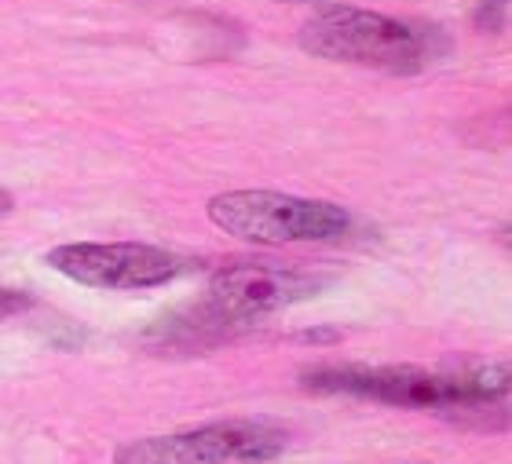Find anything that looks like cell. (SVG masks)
Returning a JSON list of instances; mask_svg holds the SVG:
<instances>
[{"label":"cell","mask_w":512,"mask_h":464,"mask_svg":"<svg viewBox=\"0 0 512 464\" xmlns=\"http://www.w3.org/2000/svg\"><path fill=\"white\" fill-rule=\"evenodd\" d=\"M326 278L300 271V267L275 264H235L216 271L209 282L205 311L216 322H256L264 315L286 311L322 293Z\"/></svg>","instance_id":"cell-6"},{"label":"cell","mask_w":512,"mask_h":464,"mask_svg":"<svg viewBox=\"0 0 512 464\" xmlns=\"http://www.w3.org/2000/svg\"><path fill=\"white\" fill-rule=\"evenodd\" d=\"M205 212L213 227L256 245L330 242L352 223L348 212L333 201L297 198L282 190H227V194H216Z\"/></svg>","instance_id":"cell-3"},{"label":"cell","mask_w":512,"mask_h":464,"mask_svg":"<svg viewBox=\"0 0 512 464\" xmlns=\"http://www.w3.org/2000/svg\"><path fill=\"white\" fill-rule=\"evenodd\" d=\"M483 4H487V8H502L505 0H483Z\"/></svg>","instance_id":"cell-9"},{"label":"cell","mask_w":512,"mask_h":464,"mask_svg":"<svg viewBox=\"0 0 512 464\" xmlns=\"http://www.w3.org/2000/svg\"><path fill=\"white\" fill-rule=\"evenodd\" d=\"M304 388L326 395H355L403 410H483L509 395L505 366L432 373L421 366H322L304 373Z\"/></svg>","instance_id":"cell-2"},{"label":"cell","mask_w":512,"mask_h":464,"mask_svg":"<svg viewBox=\"0 0 512 464\" xmlns=\"http://www.w3.org/2000/svg\"><path fill=\"white\" fill-rule=\"evenodd\" d=\"M300 48L326 63L370 66L384 74H417L436 63L450 44L436 26H410L384 11L330 4L304 22Z\"/></svg>","instance_id":"cell-1"},{"label":"cell","mask_w":512,"mask_h":464,"mask_svg":"<svg viewBox=\"0 0 512 464\" xmlns=\"http://www.w3.org/2000/svg\"><path fill=\"white\" fill-rule=\"evenodd\" d=\"M286 446L289 432L275 421H213L191 432L132 439L118 446L114 464H267Z\"/></svg>","instance_id":"cell-4"},{"label":"cell","mask_w":512,"mask_h":464,"mask_svg":"<svg viewBox=\"0 0 512 464\" xmlns=\"http://www.w3.org/2000/svg\"><path fill=\"white\" fill-rule=\"evenodd\" d=\"M8 212H11V194L0 190V216H8Z\"/></svg>","instance_id":"cell-8"},{"label":"cell","mask_w":512,"mask_h":464,"mask_svg":"<svg viewBox=\"0 0 512 464\" xmlns=\"http://www.w3.org/2000/svg\"><path fill=\"white\" fill-rule=\"evenodd\" d=\"M26 307H33V296L22 289H0V318L22 315Z\"/></svg>","instance_id":"cell-7"},{"label":"cell","mask_w":512,"mask_h":464,"mask_svg":"<svg viewBox=\"0 0 512 464\" xmlns=\"http://www.w3.org/2000/svg\"><path fill=\"white\" fill-rule=\"evenodd\" d=\"M44 264L66 275L70 282H81L88 289H110V293H125V289H158L169 285L187 271L180 256L154 249V245L139 242H70L55 245L44 256Z\"/></svg>","instance_id":"cell-5"}]
</instances>
